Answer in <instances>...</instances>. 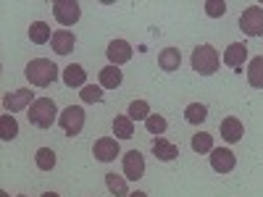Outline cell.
Here are the masks:
<instances>
[{
  "label": "cell",
  "mask_w": 263,
  "mask_h": 197,
  "mask_svg": "<svg viewBox=\"0 0 263 197\" xmlns=\"http://www.w3.org/2000/svg\"><path fill=\"white\" fill-rule=\"evenodd\" d=\"M24 74L32 82V87H50L58 79V66L48 58H34V61L27 63Z\"/></svg>",
  "instance_id": "1"
},
{
  "label": "cell",
  "mask_w": 263,
  "mask_h": 197,
  "mask_svg": "<svg viewBox=\"0 0 263 197\" xmlns=\"http://www.w3.org/2000/svg\"><path fill=\"white\" fill-rule=\"evenodd\" d=\"M16 134H18L16 119H13L11 113H3V116H0V140H3V142H11V140H16Z\"/></svg>",
  "instance_id": "23"
},
{
  "label": "cell",
  "mask_w": 263,
  "mask_h": 197,
  "mask_svg": "<svg viewBox=\"0 0 263 197\" xmlns=\"http://www.w3.org/2000/svg\"><path fill=\"white\" fill-rule=\"evenodd\" d=\"M239 29L248 37H263V8L260 6H250L239 16Z\"/></svg>",
  "instance_id": "5"
},
{
  "label": "cell",
  "mask_w": 263,
  "mask_h": 197,
  "mask_svg": "<svg viewBox=\"0 0 263 197\" xmlns=\"http://www.w3.org/2000/svg\"><path fill=\"white\" fill-rule=\"evenodd\" d=\"M105 55H108V61H111V66H124V63L132 61V45L126 40H111Z\"/></svg>",
  "instance_id": "11"
},
{
  "label": "cell",
  "mask_w": 263,
  "mask_h": 197,
  "mask_svg": "<svg viewBox=\"0 0 263 197\" xmlns=\"http://www.w3.org/2000/svg\"><path fill=\"white\" fill-rule=\"evenodd\" d=\"M126 116H129L132 121H145V119L150 116V105H147L145 100H132L129 108H126Z\"/></svg>",
  "instance_id": "27"
},
{
  "label": "cell",
  "mask_w": 263,
  "mask_h": 197,
  "mask_svg": "<svg viewBox=\"0 0 263 197\" xmlns=\"http://www.w3.org/2000/svg\"><path fill=\"white\" fill-rule=\"evenodd\" d=\"M34 163L40 171H53L55 168V152L50 147H40L37 155H34Z\"/></svg>",
  "instance_id": "26"
},
{
  "label": "cell",
  "mask_w": 263,
  "mask_h": 197,
  "mask_svg": "<svg viewBox=\"0 0 263 197\" xmlns=\"http://www.w3.org/2000/svg\"><path fill=\"white\" fill-rule=\"evenodd\" d=\"M105 187L111 194L116 197H129V189H126V176H116V173H105Z\"/></svg>",
  "instance_id": "24"
},
{
  "label": "cell",
  "mask_w": 263,
  "mask_h": 197,
  "mask_svg": "<svg viewBox=\"0 0 263 197\" xmlns=\"http://www.w3.org/2000/svg\"><path fill=\"white\" fill-rule=\"evenodd\" d=\"M205 13H208L211 18L224 16V13H227V3H224V0H205Z\"/></svg>",
  "instance_id": "30"
},
{
  "label": "cell",
  "mask_w": 263,
  "mask_h": 197,
  "mask_svg": "<svg viewBox=\"0 0 263 197\" xmlns=\"http://www.w3.org/2000/svg\"><path fill=\"white\" fill-rule=\"evenodd\" d=\"M248 61V45L245 42H232L224 50V63L229 69H242V63Z\"/></svg>",
  "instance_id": "12"
},
{
  "label": "cell",
  "mask_w": 263,
  "mask_h": 197,
  "mask_svg": "<svg viewBox=\"0 0 263 197\" xmlns=\"http://www.w3.org/2000/svg\"><path fill=\"white\" fill-rule=\"evenodd\" d=\"M166 119L163 116H158V113H150L147 119H145V129L150 131V134H156V137H161L163 131H166Z\"/></svg>",
  "instance_id": "28"
},
{
  "label": "cell",
  "mask_w": 263,
  "mask_h": 197,
  "mask_svg": "<svg viewBox=\"0 0 263 197\" xmlns=\"http://www.w3.org/2000/svg\"><path fill=\"white\" fill-rule=\"evenodd\" d=\"M153 155H156L158 161H163V163H171L179 155V147L174 142H168V140H163V137H156L153 140Z\"/></svg>",
  "instance_id": "14"
},
{
  "label": "cell",
  "mask_w": 263,
  "mask_h": 197,
  "mask_svg": "<svg viewBox=\"0 0 263 197\" xmlns=\"http://www.w3.org/2000/svg\"><path fill=\"white\" fill-rule=\"evenodd\" d=\"M98 79H100L103 90H116V87H121V82H124V74L119 71V66H105V69H100Z\"/></svg>",
  "instance_id": "17"
},
{
  "label": "cell",
  "mask_w": 263,
  "mask_h": 197,
  "mask_svg": "<svg viewBox=\"0 0 263 197\" xmlns=\"http://www.w3.org/2000/svg\"><path fill=\"white\" fill-rule=\"evenodd\" d=\"M27 116H29V124H32V126H37V129H50L61 113H58L55 100H50V97H37V100L32 103V108H29Z\"/></svg>",
  "instance_id": "2"
},
{
  "label": "cell",
  "mask_w": 263,
  "mask_h": 197,
  "mask_svg": "<svg viewBox=\"0 0 263 197\" xmlns=\"http://www.w3.org/2000/svg\"><path fill=\"white\" fill-rule=\"evenodd\" d=\"M242 134H245V126H242V121H239V119L229 116V119L221 121V137H224L229 145L239 142V140H242Z\"/></svg>",
  "instance_id": "15"
},
{
  "label": "cell",
  "mask_w": 263,
  "mask_h": 197,
  "mask_svg": "<svg viewBox=\"0 0 263 197\" xmlns=\"http://www.w3.org/2000/svg\"><path fill=\"white\" fill-rule=\"evenodd\" d=\"M114 134L119 140H132L135 137V121H132L129 116H116L114 119Z\"/></svg>",
  "instance_id": "21"
},
{
  "label": "cell",
  "mask_w": 263,
  "mask_h": 197,
  "mask_svg": "<svg viewBox=\"0 0 263 197\" xmlns=\"http://www.w3.org/2000/svg\"><path fill=\"white\" fill-rule=\"evenodd\" d=\"M237 166V155L229 147H213L211 150V168L216 173H229Z\"/></svg>",
  "instance_id": "8"
},
{
  "label": "cell",
  "mask_w": 263,
  "mask_h": 197,
  "mask_svg": "<svg viewBox=\"0 0 263 197\" xmlns=\"http://www.w3.org/2000/svg\"><path fill=\"white\" fill-rule=\"evenodd\" d=\"M32 103H34L32 90H13L3 97V108L8 113H18V111H24V108H32Z\"/></svg>",
  "instance_id": "10"
},
{
  "label": "cell",
  "mask_w": 263,
  "mask_h": 197,
  "mask_svg": "<svg viewBox=\"0 0 263 197\" xmlns=\"http://www.w3.org/2000/svg\"><path fill=\"white\" fill-rule=\"evenodd\" d=\"M208 119V108L203 105V103H190L187 108H184V121L187 124H203Z\"/></svg>",
  "instance_id": "22"
},
{
  "label": "cell",
  "mask_w": 263,
  "mask_h": 197,
  "mask_svg": "<svg viewBox=\"0 0 263 197\" xmlns=\"http://www.w3.org/2000/svg\"><path fill=\"white\" fill-rule=\"evenodd\" d=\"M124 176L129 182H140L145 176V158H142L140 150L124 152Z\"/></svg>",
  "instance_id": "7"
},
{
  "label": "cell",
  "mask_w": 263,
  "mask_h": 197,
  "mask_svg": "<svg viewBox=\"0 0 263 197\" xmlns=\"http://www.w3.org/2000/svg\"><path fill=\"white\" fill-rule=\"evenodd\" d=\"M87 82V71L82 69L79 63H69L63 69V84L69 87V90H74V87H84Z\"/></svg>",
  "instance_id": "16"
},
{
  "label": "cell",
  "mask_w": 263,
  "mask_h": 197,
  "mask_svg": "<svg viewBox=\"0 0 263 197\" xmlns=\"http://www.w3.org/2000/svg\"><path fill=\"white\" fill-rule=\"evenodd\" d=\"M82 103H100L103 100V87H95V84H84L82 92H79Z\"/></svg>",
  "instance_id": "29"
},
{
  "label": "cell",
  "mask_w": 263,
  "mask_h": 197,
  "mask_svg": "<svg viewBox=\"0 0 263 197\" xmlns=\"http://www.w3.org/2000/svg\"><path fill=\"white\" fill-rule=\"evenodd\" d=\"M18 197H27V194H18Z\"/></svg>",
  "instance_id": "33"
},
{
  "label": "cell",
  "mask_w": 263,
  "mask_h": 197,
  "mask_svg": "<svg viewBox=\"0 0 263 197\" xmlns=\"http://www.w3.org/2000/svg\"><path fill=\"white\" fill-rule=\"evenodd\" d=\"M92 155H95L100 163H111V161H116V155H121L119 140H114V137H100V140L92 145Z\"/></svg>",
  "instance_id": "9"
},
{
  "label": "cell",
  "mask_w": 263,
  "mask_h": 197,
  "mask_svg": "<svg viewBox=\"0 0 263 197\" xmlns=\"http://www.w3.org/2000/svg\"><path fill=\"white\" fill-rule=\"evenodd\" d=\"M129 197H147L145 192H129Z\"/></svg>",
  "instance_id": "31"
},
{
  "label": "cell",
  "mask_w": 263,
  "mask_h": 197,
  "mask_svg": "<svg viewBox=\"0 0 263 197\" xmlns=\"http://www.w3.org/2000/svg\"><path fill=\"white\" fill-rule=\"evenodd\" d=\"M218 63H221V58H218L216 48L213 45H197L192 50V69L200 74V76H211L218 71Z\"/></svg>",
  "instance_id": "3"
},
{
  "label": "cell",
  "mask_w": 263,
  "mask_h": 197,
  "mask_svg": "<svg viewBox=\"0 0 263 197\" xmlns=\"http://www.w3.org/2000/svg\"><path fill=\"white\" fill-rule=\"evenodd\" d=\"M248 82L255 90H263V55H255L248 63Z\"/></svg>",
  "instance_id": "19"
},
{
  "label": "cell",
  "mask_w": 263,
  "mask_h": 197,
  "mask_svg": "<svg viewBox=\"0 0 263 197\" xmlns=\"http://www.w3.org/2000/svg\"><path fill=\"white\" fill-rule=\"evenodd\" d=\"M42 197H58L55 192H45V194H42Z\"/></svg>",
  "instance_id": "32"
},
{
  "label": "cell",
  "mask_w": 263,
  "mask_h": 197,
  "mask_svg": "<svg viewBox=\"0 0 263 197\" xmlns=\"http://www.w3.org/2000/svg\"><path fill=\"white\" fill-rule=\"evenodd\" d=\"M29 40L34 42V45H45V42L53 40V32H50V27L45 24V21H34V24L29 27Z\"/></svg>",
  "instance_id": "20"
},
{
  "label": "cell",
  "mask_w": 263,
  "mask_h": 197,
  "mask_svg": "<svg viewBox=\"0 0 263 197\" xmlns=\"http://www.w3.org/2000/svg\"><path fill=\"white\" fill-rule=\"evenodd\" d=\"M53 13L58 18V24L74 27L79 21V16H82V8H79L77 0H55V3H53Z\"/></svg>",
  "instance_id": "6"
},
{
  "label": "cell",
  "mask_w": 263,
  "mask_h": 197,
  "mask_svg": "<svg viewBox=\"0 0 263 197\" xmlns=\"http://www.w3.org/2000/svg\"><path fill=\"white\" fill-rule=\"evenodd\" d=\"M158 66L163 71H179V66H182V53L177 50V48H166V50H161V55H158Z\"/></svg>",
  "instance_id": "18"
},
{
  "label": "cell",
  "mask_w": 263,
  "mask_h": 197,
  "mask_svg": "<svg viewBox=\"0 0 263 197\" xmlns=\"http://www.w3.org/2000/svg\"><path fill=\"white\" fill-rule=\"evenodd\" d=\"M192 150L200 152V155H205V152L213 150V134H208V131H197V134H192Z\"/></svg>",
  "instance_id": "25"
},
{
  "label": "cell",
  "mask_w": 263,
  "mask_h": 197,
  "mask_svg": "<svg viewBox=\"0 0 263 197\" xmlns=\"http://www.w3.org/2000/svg\"><path fill=\"white\" fill-rule=\"evenodd\" d=\"M74 42H77V37H74L71 29H58V32H53L50 45H53V50H55L58 55H69V53L74 50Z\"/></svg>",
  "instance_id": "13"
},
{
  "label": "cell",
  "mask_w": 263,
  "mask_h": 197,
  "mask_svg": "<svg viewBox=\"0 0 263 197\" xmlns=\"http://www.w3.org/2000/svg\"><path fill=\"white\" fill-rule=\"evenodd\" d=\"M84 108L82 105H69V108H63L61 116H58V126L63 129V134L66 137H77L82 134V129H84Z\"/></svg>",
  "instance_id": "4"
}]
</instances>
